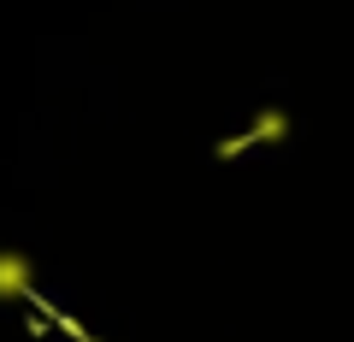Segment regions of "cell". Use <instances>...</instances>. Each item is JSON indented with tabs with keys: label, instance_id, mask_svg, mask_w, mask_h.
Here are the masks:
<instances>
[{
	"label": "cell",
	"instance_id": "obj_1",
	"mask_svg": "<svg viewBox=\"0 0 354 342\" xmlns=\"http://www.w3.org/2000/svg\"><path fill=\"white\" fill-rule=\"evenodd\" d=\"M290 136V113H283V106H260V113H254V124L242 130V136H225L218 142V160H236V153H248V148H272V142H283Z\"/></svg>",
	"mask_w": 354,
	"mask_h": 342
},
{
	"label": "cell",
	"instance_id": "obj_2",
	"mask_svg": "<svg viewBox=\"0 0 354 342\" xmlns=\"http://www.w3.org/2000/svg\"><path fill=\"white\" fill-rule=\"evenodd\" d=\"M30 283H36V266H30V254L18 248H0V301H30Z\"/></svg>",
	"mask_w": 354,
	"mask_h": 342
}]
</instances>
